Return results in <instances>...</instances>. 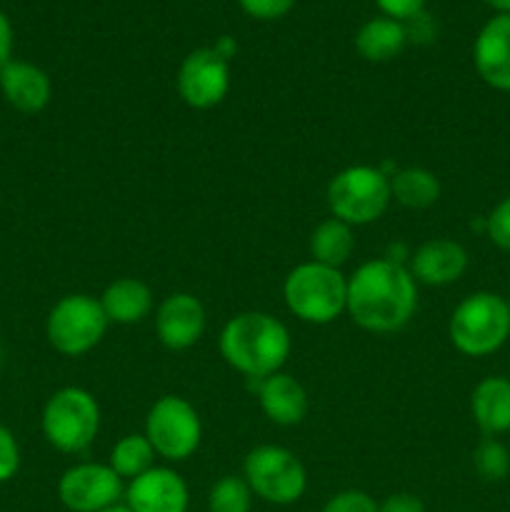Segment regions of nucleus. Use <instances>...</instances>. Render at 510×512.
<instances>
[{"label":"nucleus","instance_id":"obj_2","mask_svg":"<svg viewBox=\"0 0 510 512\" xmlns=\"http://www.w3.org/2000/svg\"><path fill=\"white\" fill-rule=\"evenodd\" d=\"M220 355L225 363L250 380L280 373L293 353V338L283 320L263 310L233 315L220 330Z\"/></svg>","mask_w":510,"mask_h":512},{"label":"nucleus","instance_id":"obj_32","mask_svg":"<svg viewBox=\"0 0 510 512\" xmlns=\"http://www.w3.org/2000/svg\"><path fill=\"white\" fill-rule=\"evenodd\" d=\"M13 60V25L8 15L0 10V70Z\"/></svg>","mask_w":510,"mask_h":512},{"label":"nucleus","instance_id":"obj_1","mask_svg":"<svg viewBox=\"0 0 510 512\" xmlns=\"http://www.w3.org/2000/svg\"><path fill=\"white\" fill-rule=\"evenodd\" d=\"M418 310V283L400 260L375 258L348 275V310L368 333H398Z\"/></svg>","mask_w":510,"mask_h":512},{"label":"nucleus","instance_id":"obj_33","mask_svg":"<svg viewBox=\"0 0 510 512\" xmlns=\"http://www.w3.org/2000/svg\"><path fill=\"white\" fill-rule=\"evenodd\" d=\"M213 48H215V53L223 55L225 60H230V55H233L235 50H238V45H235V40H233V38H228V35H223V38H220L218 43L213 45Z\"/></svg>","mask_w":510,"mask_h":512},{"label":"nucleus","instance_id":"obj_21","mask_svg":"<svg viewBox=\"0 0 510 512\" xmlns=\"http://www.w3.org/2000/svg\"><path fill=\"white\" fill-rule=\"evenodd\" d=\"M353 225L343 223V220L333 218L323 220L320 225H315V230L310 233L308 250L310 260L315 263L330 265V268H343L355 253V233Z\"/></svg>","mask_w":510,"mask_h":512},{"label":"nucleus","instance_id":"obj_20","mask_svg":"<svg viewBox=\"0 0 510 512\" xmlns=\"http://www.w3.org/2000/svg\"><path fill=\"white\" fill-rule=\"evenodd\" d=\"M408 43V28L405 23L393 18H370L355 35V50L370 63H388L398 58Z\"/></svg>","mask_w":510,"mask_h":512},{"label":"nucleus","instance_id":"obj_37","mask_svg":"<svg viewBox=\"0 0 510 512\" xmlns=\"http://www.w3.org/2000/svg\"><path fill=\"white\" fill-rule=\"evenodd\" d=\"M0 358H3V350H0Z\"/></svg>","mask_w":510,"mask_h":512},{"label":"nucleus","instance_id":"obj_3","mask_svg":"<svg viewBox=\"0 0 510 512\" xmlns=\"http://www.w3.org/2000/svg\"><path fill=\"white\" fill-rule=\"evenodd\" d=\"M283 300L300 323L330 325L348 310V275L315 260L300 263L285 275Z\"/></svg>","mask_w":510,"mask_h":512},{"label":"nucleus","instance_id":"obj_35","mask_svg":"<svg viewBox=\"0 0 510 512\" xmlns=\"http://www.w3.org/2000/svg\"><path fill=\"white\" fill-rule=\"evenodd\" d=\"M100 512H133V510H130L125 503H118V505H110V508H105V510H100Z\"/></svg>","mask_w":510,"mask_h":512},{"label":"nucleus","instance_id":"obj_26","mask_svg":"<svg viewBox=\"0 0 510 512\" xmlns=\"http://www.w3.org/2000/svg\"><path fill=\"white\" fill-rule=\"evenodd\" d=\"M320 512H380L378 500L368 495L365 490H340V493L330 495Z\"/></svg>","mask_w":510,"mask_h":512},{"label":"nucleus","instance_id":"obj_11","mask_svg":"<svg viewBox=\"0 0 510 512\" xmlns=\"http://www.w3.org/2000/svg\"><path fill=\"white\" fill-rule=\"evenodd\" d=\"M180 100L193 110H210L230 90V65L215 48H198L183 58L175 78Z\"/></svg>","mask_w":510,"mask_h":512},{"label":"nucleus","instance_id":"obj_7","mask_svg":"<svg viewBox=\"0 0 510 512\" xmlns=\"http://www.w3.org/2000/svg\"><path fill=\"white\" fill-rule=\"evenodd\" d=\"M108 328L103 305L88 293L63 295L45 318V338L65 358H80L98 348Z\"/></svg>","mask_w":510,"mask_h":512},{"label":"nucleus","instance_id":"obj_30","mask_svg":"<svg viewBox=\"0 0 510 512\" xmlns=\"http://www.w3.org/2000/svg\"><path fill=\"white\" fill-rule=\"evenodd\" d=\"M375 3L383 10L385 18L400 20V23L418 18L425 8V0H375Z\"/></svg>","mask_w":510,"mask_h":512},{"label":"nucleus","instance_id":"obj_31","mask_svg":"<svg viewBox=\"0 0 510 512\" xmlns=\"http://www.w3.org/2000/svg\"><path fill=\"white\" fill-rule=\"evenodd\" d=\"M380 512H425V503L413 493H393L378 503Z\"/></svg>","mask_w":510,"mask_h":512},{"label":"nucleus","instance_id":"obj_6","mask_svg":"<svg viewBox=\"0 0 510 512\" xmlns=\"http://www.w3.org/2000/svg\"><path fill=\"white\" fill-rule=\"evenodd\" d=\"M325 200L333 218L353 228L370 225L383 218L393 203L390 175L375 165H350L330 180Z\"/></svg>","mask_w":510,"mask_h":512},{"label":"nucleus","instance_id":"obj_29","mask_svg":"<svg viewBox=\"0 0 510 512\" xmlns=\"http://www.w3.org/2000/svg\"><path fill=\"white\" fill-rule=\"evenodd\" d=\"M240 8L255 20H278L293 10L295 0H238Z\"/></svg>","mask_w":510,"mask_h":512},{"label":"nucleus","instance_id":"obj_4","mask_svg":"<svg viewBox=\"0 0 510 512\" xmlns=\"http://www.w3.org/2000/svg\"><path fill=\"white\" fill-rule=\"evenodd\" d=\"M450 343L465 358H488L510 338L508 300L490 290H478L455 305L448 323Z\"/></svg>","mask_w":510,"mask_h":512},{"label":"nucleus","instance_id":"obj_34","mask_svg":"<svg viewBox=\"0 0 510 512\" xmlns=\"http://www.w3.org/2000/svg\"><path fill=\"white\" fill-rule=\"evenodd\" d=\"M485 5L495 10V15H508L510 13V0H485Z\"/></svg>","mask_w":510,"mask_h":512},{"label":"nucleus","instance_id":"obj_8","mask_svg":"<svg viewBox=\"0 0 510 512\" xmlns=\"http://www.w3.org/2000/svg\"><path fill=\"white\" fill-rule=\"evenodd\" d=\"M243 478L255 498L270 505H295L308 490V473L293 450L283 445H258L243 460Z\"/></svg>","mask_w":510,"mask_h":512},{"label":"nucleus","instance_id":"obj_22","mask_svg":"<svg viewBox=\"0 0 510 512\" xmlns=\"http://www.w3.org/2000/svg\"><path fill=\"white\" fill-rule=\"evenodd\" d=\"M390 193L408 210H428L440 200V180L428 168H400L390 175Z\"/></svg>","mask_w":510,"mask_h":512},{"label":"nucleus","instance_id":"obj_28","mask_svg":"<svg viewBox=\"0 0 510 512\" xmlns=\"http://www.w3.org/2000/svg\"><path fill=\"white\" fill-rule=\"evenodd\" d=\"M20 445L8 425L0 423V483H10L20 470Z\"/></svg>","mask_w":510,"mask_h":512},{"label":"nucleus","instance_id":"obj_14","mask_svg":"<svg viewBox=\"0 0 510 512\" xmlns=\"http://www.w3.org/2000/svg\"><path fill=\"white\" fill-rule=\"evenodd\" d=\"M408 270L418 285L445 288L458 283L468 270V250L450 238H433L420 245L408 260Z\"/></svg>","mask_w":510,"mask_h":512},{"label":"nucleus","instance_id":"obj_15","mask_svg":"<svg viewBox=\"0 0 510 512\" xmlns=\"http://www.w3.org/2000/svg\"><path fill=\"white\" fill-rule=\"evenodd\" d=\"M473 63L485 85L510 93V13L493 15L480 28L473 45Z\"/></svg>","mask_w":510,"mask_h":512},{"label":"nucleus","instance_id":"obj_5","mask_svg":"<svg viewBox=\"0 0 510 512\" xmlns=\"http://www.w3.org/2000/svg\"><path fill=\"white\" fill-rule=\"evenodd\" d=\"M100 405L90 390L68 385L45 400L40 430L50 448L65 455H80L95 443L100 433Z\"/></svg>","mask_w":510,"mask_h":512},{"label":"nucleus","instance_id":"obj_10","mask_svg":"<svg viewBox=\"0 0 510 512\" xmlns=\"http://www.w3.org/2000/svg\"><path fill=\"white\" fill-rule=\"evenodd\" d=\"M123 495L125 480L108 463H75L58 480V500L70 512H100Z\"/></svg>","mask_w":510,"mask_h":512},{"label":"nucleus","instance_id":"obj_19","mask_svg":"<svg viewBox=\"0 0 510 512\" xmlns=\"http://www.w3.org/2000/svg\"><path fill=\"white\" fill-rule=\"evenodd\" d=\"M100 305L110 325H138L155 308L153 290L138 278H118L103 290Z\"/></svg>","mask_w":510,"mask_h":512},{"label":"nucleus","instance_id":"obj_18","mask_svg":"<svg viewBox=\"0 0 510 512\" xmlns=\"http://www.w3.org/2000/svg\"><path fill=\"white\" fill-rule=\"evenodd\" d=\"M470 415L485 438L510 433V378L488 375L470 393Z\"/></svg>","mask_w":510,"mask_h":512},{"label":"nucleus","instance_id":"obj_13","mask_svg":"<svg viewBox=\"0 0 510 512\" xmlns=\"http://www.w3.org/2000/svg\"><path fill=\"white\" fill-rule=\"evenodd\" d=\"M208 315L193 293H170L155 308V335L173 353L188 350L203 338Z\"/></svg>","mask_w":510,"mask_h":512},{"label":"nucleus","instance_id":"obj_16","mask_svg":"<svg viewBox=\"0 0 510 512\" xmlns=\"http://www.w3.org/2000/svg\"><path fill=\"white\" fill-rule=\"evenodd\" d=\"M0 93L13 110L35 115L48 108L53 98V83L43 68L28 60L13 58L0 70Z\"/></svg>","mask_w":510,"mask_h":512},{"label":"nucleus","instance_id":"obj_9","mask_svg":"<svg viewBox=\"0 0 510 512\" xmlns=\"http://www.w3.org/2000/svg\"><path fill=\"white\" fill-rule=\"evenodd\" d=\"M145 438L155 455L168 463H183L198 453L203 443V420L190 400L180 395H163L145 415Z\"/></svg>","mask_w":510,"mask_h":512},{"label":"nucleus","instance_id":"obj_25","mask_svg":"<svg viewBox=\"0 0 510 512\" xmlns=\"http://www.w3.org/2000/svg\"><path fill=\"white\" fill-rule=\"evenodd\" d=\"M473 468L485 483H500L510 475V450L498 438H483L473 453Z\"/></svg>","mask_w":510,"mask_h":512},{"label":"nucleus","instance_id":"obj_24","mask_svg":"<svg viewBox=\"0 0 510 512\" xmlns=\"http://www.w3.org/2000/svg\"><path fill=\"white\" fill-rule=\"evenodd\" d=\"M253 500L255 495L243 475H223L210 488L208 512H250Z\"/></svg>","mask_w":510,"mask_h":512},{"label":"nucleus","instance_id":"obj_12","mask_svg":"<svg viewBox=\"0 0 510 512\" xmlns=\"http://www.w3.org/2000/svg\"><path fill=\"white\" fill-rule=\"evenodd\" d=\"M123 503L133 512H188L190 490L178 470L155 465L125 483Z\"/></svg>","mask_w":510,"mask_h":512},{"label":"nucleus","instance_id":"obj_17","mask_svg":"<svg viewBox=\"0 0 510 512\" xmlns=\"http://www.w3.org/2000/svg\"><path fill=\"white\" fill-rule=\"evenodd\" d=\"M258 403L265 418L280 428L300 425L308 415V393L300 380L290 373H275L258 383Z\"/></svg>","mask_w":510,"mask_h":512},{"label":"nucleus","instance_id":"obj_36","mask_svg":"<svg viewBox=\"0 0 510 512\" xmlns=\"http://www.w3.org/2000/svg\"><path fill=\"white\" fill-rule=\"evenodd\" d=\"M505 300H508V308H510V295H508V298H505Z\"/></svg>","mask_w":510,"mask_h":512},{"label":"nucleus","instance_id":"obj_27","mask_svg":"<svg viewBox=\"0 0 510 512\" xmlns=\"http://www.w3.org/2000/svg\"><path fill=\"white\" fill-rule=\"evenodd\" d=\"M485 233H488L490 243L500 250L510 253V195L500 200L485 218Z\"/></svg>","mask_w":510,"mask_h":512},{"label":"nucleus","instance_id":"obj_23","mask_svg":"<svg viewBox=\"0 0 510 512\" xmlns=\"http://www.w3.org/2000/svg\"><path fill=\"white\" fill-rule=\"evenodd\" d=\"M155 450L150 445V440L143 433H130L123 435L118 443L110 450L108 465L120 475L123 480H135L143 473H148L150 468H155Z\"/></svg>","mask_w":510,"mask_h":512}]
</instances>
